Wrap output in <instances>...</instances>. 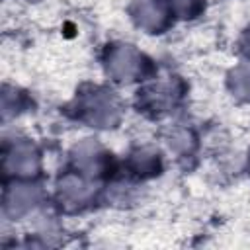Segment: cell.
Instances as JSON below:
<instances>
[{
    "mask_svg": "<svg viewBox=\"0 0 250 250\" xmlns=\"http://www.w3.org/2000/svg\"><path fill=\"white\" fill-rule=\"evenodd\" d=\"M86 109L90 113V121H94L102 127H107L109 123H113L115 115H117V105L107 92L94 94L90 98V102L86 104Z\"/></svg>",
    "mask_w": 250,
    "mask_h": 250,
    "instance_id": "obj_2",
    "label": "cell"
},
{
    "mask_svg": "<svg viewBox=\"0 0 250 250\" xmlns=\"http://www.w3.org/2000/svg\"><path fill=\"white\" fill-rule=\"evenodd\" d=\"M61 193L70 201H82L90 195V186H86L80 178H66L61 184Z\"/></svg>",
    "mask_w": 250,
    "mask_h": 250,
    "instance_id": "obj_5",
    "label": "cell"
},
{
    "mask_svg": "<svg viewBox=\"0 0 250 250\" xmlns=\"http://www.w3.org/2000/svg\"><path fill=\"white\" fill-rule=\"evenodd\" d=\"M248 51H250V37H248Z\"/></svg>",
    "mask_w": 250,
    "mask_h": 250,
    "instance_id": "obj_8",
    "label": "cell"
},
{
    "mask_svg": "<svg viewBox=\"0 0 250 250\" xmlns=\"http://www.w3.org/2000/svg\"><path fill=\"white\" fill-rule=\"evenodd\" d=\"M76 164L86 174H92L98 168V164H100V150H98V146L92 145V143H84L78 148V152H76Z\"/></svg>",
    "mask_w": 250,
    "mask_h": 250,
    "instance_id": "obj_4",
    "label": "cell"
},
{
    "mask_svg": "<svg viewBox=\"0 0 250 250\" xmlns=\"http://www.w3.org/2000/svg\"><path fill=\"white\" fill-rule=\"evenodd\" d=\"M174 6L180 14H191V10L195 8V0H174Z\"/></svg>",
    "mask_w": 250,
    "mask_h": 250,
    "instance_id": "obj_7",
    "label": "cell"
},
{
    "mask_svg": "<svg viewBox=\"0 0 250 250\" xmlns=\"http://www.w3.org/2000/svg\"><path fill=\"white\" fill-rule=\"evenodd\" d=\"M232 88L240 96H250V66H240L232 74Z\"/></svg>",
    "mask_w": 250,
    "mask_h": 250,
    "instance_id": "obj_6",
    "label": "cell"
},
{
    "mask_svg": "<svg viewBox=\"0 0 250 250\" xmlns=\"http://www.w3.org/2000/svg\"><path fill=\"white\" fill-rule=\"evenodd\" d=\"M107 68L117 80H129L141 68V57L127 45L113 47L107 57Z\"/></svg>",
    "mask_w": 250,
    "mask_h": 250,
    "instance_id": "obj_1",
    "label": "cell"
},
{
    "mask_svg": "<svg viewBox=\"0 0 250 250\" xmlns=\"http://www.w3.org/2000/svg\"><path fill=\"white\" fill-rule=\"evenodd\" d=\"M135 18L143 27L156 29L162 25L166 18L164 4L160 0H137L135 2Z\"/></svg>",
    "mask_w": 250,
    "mask_h": 250,
    "instance_id": "obj_3",
    "label": "cell"
}]
</instances>
